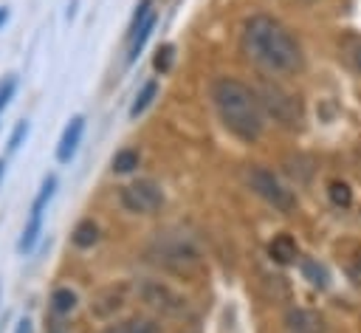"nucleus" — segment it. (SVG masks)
Instances as JSON below:
<instances>
[{"label": "nucleus", "mask_w": 361, "mask_h": 333, "mask_svg": "<svg viewBox=\"0 0 361 333\" xmlns=\"http://www.w3.org/2000/svg\"><path fill=\"white\" fill-rule=\"evenodd\" d=\"M245 54L268 73H296L305 65L302 45L288 25L268 14H254L243 25Z\"/></svg>", "instance_id": "1"}, {"label": "nucleus", "mask_w": 361, "mask_h": 333, "mask_svg": "<svg viewBox=\"0 0 361 333\" xmlns=\"http://www.w3.org/2000/svg\"><path fill=\"white\" fill-rule=\"evenodd\" d=\"M212 99L220 121L231 135H237L245 144L262 135V104L245 82L234 76H220L212 85Z\"/></svg>", "instance_id": "2"}, {"label": "nucleus", "mask_w": 361, "mask_h": 333, "mask_svg": "<svg viewBox=\"0 0 361 333\" xmlns=\"http://www.w3.org/2000/svg\"><path fill=\"white\" fill-rule=\"evenodd\" d=\"M245 181H248V186H251L265 203H271L276 212H293V206H296L293 192H290L271 169L254 164V166L245 169Z\"/></svg>", "instance_id": "3"}, {"label": "nucleus", "mask_w": 361, "mask_h": 333, "mask_svg": "<svg viewBox=\"0 0 361 333\" xmlns=\"http://www.w3.org/2000/svg\"><path fill=\"white\" fill-rule=\"evenodd\" d=\"M118 198H121V206H124L127 212H133V214H152V212H158L161 203H164L161 186H158L155 181H149V178L124 183L121 192H118Z\"/></svg>", "instance_id": "4"}, {"label": "nucleus", "mask_w": 361, "mask_h": 333, "mask_svg": "<svg viewBox=\"0 0 361 333\" xmlns=\"http://www.w3.org/2000/svg\"><path fill=\"white\" fill-rule=\"evenodd\" d=\"M155 260L178 274H186L192 271L197 262H200V251L197 246L189 240V237H166V240H158L155 246Z\"/></svg>", "instance_id": "5"}, {"label": "nucleus", "mask_w": 361, "mask_h": 333, "mask_svg": "<svg viewBox=\"0 0 361 333\" xmlns=\"http://www.w3.org/2000/svg\"><path fill=\"white\" fill-rule=\"evenodd\" d=\"M54 186H56V178L54 175H48L45 181H42V189H39V195L34 198V206H31V217H28V226H25V231H23V237H20V243H17V248L25 254V251H31L34 248V243H37V237H39V226H42V209H45V203L51 200V195H54Z\"/></svg>", "instance_id": "6"}, {"label": "nucleus", "mask_w": 361, "mask_h": 333, "mask_svg": "<svg viewBox=\"0 0 361 333\" xmlns=\"http://www.w3.org/2000/svg\"><path fill=\"white\" fill-rule=\"evenodd\" d=\"M138 296H141L144 305H149L152 310H158L164 316H172V313H180L183 310V299L172 288H166L161 282H144V285H138Z\"/></svg>", "instance_id": "7"}, {"label": "nucleus", "mask_w": 361, "mask_h": 333, "mask_svg": "<svg viewBox=\"0 0 361 333\" xmlns=\"http://www.w3.org/2000/svg\"><path fill=\"white\" fill-rule=\"evenodd\" d=\"M285 330L288 333H327V325L316 310L296 308L285 313Z\"/></svg>", "instance_id": "8"}, {"label": "nucleus", "mask_w": 361, "mask_h": 333, "mask_svg": "<svg viewBox=\"0 0 361 333\" xmlns=\"http://www.w3.org/2000/svg\"><path fill=\"white\" fill-rule=\"evenodd\" d=\"M265 107H268V110H271V113H274L279 121H285V124H293V121H299V102H296L290 93L279 90V87L268 90Z\"/></svg>", "instance_id": "9"}, {"label": "nucleus", "mask_w": 361, "mask_h": 333, "mask_svg": "<svg viewBox=\"0 0 361 333\" xmlns=\"http://www.w3.org/2000/svg\"><path fill=\"white\" fill-rule=\"evenodd\" d=\"M155 11H147L144 17H133V25H130V54H127V59L133 62L135 56H138V51L144 48V42L149 40V34H152V28H155Z\"/></svg>", "instance_id": "10"}, {"label": "nucleus", "mask_w": 361, "mask_h": 333, "mask_svg": "<svg viewBox=\"0 0 361 333\" xmlns=\"http://www.w3.org/2000/svg\"><path fill=\"white\" fill-rule=\"evenodd\" d=\"M82 130H85V119H82V116H73L71 124L65 127L62 138H59V147H56V161H59V164H68V161L73 158L76 144H79V138H82Z\"/></svg>", "instance_id": "11"}, {"label": "nucleus", "mask_w": 361, "mask_h": 333, "mask_svg": "<svg viewBox=\"0 0 361 333\" xmlns=\"http://www.w3.org/2000/svg\"><path fill=\"white\" fill-rule=\"evenodd\" d=\"M268 254H271L279 265H288V262H293V260L299 257V248H296V240H293L290 234H276V237L271 240V246H268Z\"/></svg>", "instance_id": "12"}, {"label": "nucleus", "mask_w": 361, "mask_h": 333, "mask_svg": "<svg viewBox=\"0 0 361 333\" xmlns=\"http://www.w3.org/2000/svg\"><path fill=\"white\" fill-rule=\"evenodd\" d=\"M102 333H161V327L149 319H127V322H118V325H110L104 327Z\"/></svg>", "instance_id": "13"}, {"label": "nucleus", "mask_w": 361, "mask_h": 333, "mask_svg": "<svg viewBox=\"0 0 361 333\" xmlns=\"http://www.w3.org/2000/svg\"><path fill=\"white\" fill-rule=\"evenodd\" d=\"M71 240H73V246H79V248H90V246L99 240V226H96L93 220H79L76 229H73V234H71Z\"/></svg>", "instance_id": "14"}, {"label": "nucleus", "mask_w": 361, "mask_h": 333, "mask_svg": "<svg viewBox=\"0 0 361 333\" xmlns=\"http://www.w3.org/2000/svg\"><path fill=\"white\" fill-rule=\"evenodd\" d=\"M341 51L350 59V65L361 73V37L358 34H344L341 37Z\"/></svg>", "instance_id": "15"}, {"label": "nucleus", "mask_w": 361, "mask_h": 333, "mask_svg": "<svg viewBox=\"0 0 361 333\" xmlns=\"http://www.w3.org/2000/svg\"><path fill=\"white\" fill-rule=\"evenodd\" d=\"M302 274H305V279L310 282V285H316V288H324L327 285V274H324V268L316 262V260H310V257H302Z\"/></svg>", "instance_id": "16"}, {"label": "nucleus", "mask_w": 361, "mask_h": 333, "mask_svg": "<svg viewBox=\"0 0 361 333\" xmlns=\"http://www.w3.org/2000/svg\"><path fill=\"white\" fill-rule=\"evenodd\" d=\"M51 308H54L56 313H71V310L76 308V293H73L71 288H56V291L51 293Z\"/></svg>", "instance_id": "17"}, {"label": "nucleus", "mask_w": 361, "mask_h": 333, "mask_svg": "<svg viewBox=\"0 0 361 333\" xmlns=\"http://www.w3.org/2000/svg\"><path fill=\"white\" fill-rule=\"evenodd\" d=\"M327 195H330V200H333L336 206H341V209H347V206L353 203V189H350L344 181H330V183H327Z\"/></svg>", "instance_id": "18"}, {"label": "nucleus", "mask_w": 361, "mask_h": 333, "mask_svg": "<svg viewBox=\"0 0 361 333\" xmlns=\"http://www.w3.org/2000/svg\"><path fill=\"white\" fill-rule=\"evenodd\" d=\"M155 93H158V82H147V85L141 87V93L135 96V102H133V107H130V116L135 119L138 113H144V110L149 107V102H152Z\"/></svg>", "instance_id": "19"}, {"label": "nucleus", "mask_w": 361, "mask_h": 333, "mask_svg": "<svg viewBox=\"0 0 361 333\" xmlns=\"http://www.w3.org/2000/svg\"><path fill=\"white\" fill-rule=\"evenodd\" d=\"M138 161H141L138 150H118V152L113 155V169H116V172H130V169L138 166Z\"/></svg>", "instance_id": "20"}, {"label": "nucleus", "mask_w": 361, "mask_h": 333, "mask_svg": "<svg viewBox=\"0 0 361 333\" xmlns=\"http://www.w3.org/2000/svg\"><path fill=\"white\" fill-rule=\"evenodd\" d=\"M172 54H175V48H172V45H161V48L155 51V56H152L155 71L166 73V71H169V65H172Z\"/></svg>", "instance_id": "21"}, {"label": "nucleus", "mask_w": 361, "mask_h": 333, "mask_svg": "<svg viewBox=\"0 0 361 333\" xmlns=\"http://www.w3.org/2000/svg\"><path fill=\"white\" fill-rule=\"evenodd\" d=\"M25 133H28V124H25V121H20V124L14 127V133H11V138H8V150H17Z\"/></svg>", "instance_id": "22"}, {"label": "nucleus", "mask_w": 361, "mask_h": 333, "mask_svg": "<svg viewBox=\"0 0 361 333\" xmlns=\"http://www.w3.org/2000/svg\"><path fill=\"white\" fill-rule=\"evenodd\" d=\"M11 93H14V79H6V82L0 85V110H3L6 104H8Z\"/></svg>", "instance_id": "23"}, {"label": "nucleus", "mask_w": 361, "mask_h": 333, "mask_svg": "<svg viewBox=\"0 0 361 333\" xmlns=\"http://www.w3.org/2000/svg\"><path fill=\"white\" fill-rule=\"evenodd\" d=\"M17 333H31V322H28V319H23V322L17 325Z\"/></svg>", "instance_id": "24"}, {"label": "nucleus", "mask_w": 361, "mask_h": 333, "mask_svg": "<svg viewBox=\"0 0 361 333\" xmlns=\"http://www.w3.org/2000/svg\"><path fill=\"white\" fill-rule=\"evenodd\" d=\"M6 20H8V8H6V6H3V8H0V25H3V23H6Z\"/></svg>", "instance_id": "25"}, {"label": "nucleus", "mask_w": 361, "mask_h": 333, "mask_svg": "<svg viewBox=\"0 0 361 333\" xmlns=\"http://www.w3.org/2000/svg\"><path fill=\"white\" fill-rule=\"evenodd\" d=\"M0 175H3V161H0Z\"/></svg>", "instance_id": "26"}]
</instances>
